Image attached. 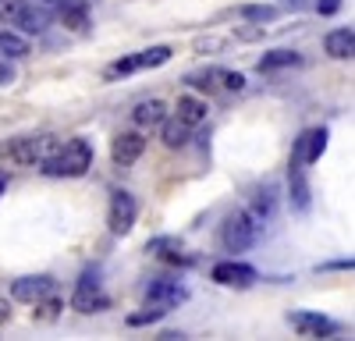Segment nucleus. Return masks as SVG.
<instances>
[{
  "instance_id": "nucleus-30",
  "label": "nucleus",
  "mask_w": 355,
  "mask_h": 341,
  "mask_svg": "<svg viewBox=\"0 0 355 341\" xmlns=\"http://www.w3.org/2000/svg\"><path fill=\"white\" fill-rule=\"evenodd\" d=\"M33 4H40L43 11H57V4H61V0H33Z\"/></svg>"
},
{
  "instance_id": "nucleus-8",
  "label": "nucleus",
  "mask_w": 355,
  "mask_h": 341,
  "mask_svg": "<svg viewBox=\"0 0 355 341\" xmlns=\"http://www.w3.org/2000/svg\"><path fill=\"white\" fill-rule=\"evenodd\" d=\"M288 199H291L295 213H309V207H313V192H309L306 167L299 157H291V167H288Z\"/></svg>"
},
{
  "instance_id": "nucleus-2",
  "label": "nucleus",
  "mask_w": 355,
  "mask_h": 341,
  "mask_svg": "<svg viewBox=\"0 0 355 341\" xmlns=\"http://www.w3.org/2000/svg\"><path fill=\"white\" fill-rule=\"evenodd\" d=\"M57 146H61V139L50 135V132H40V135H21V139H8L0 142V160H8L15 167H40L46 157L57 153Z\"/></svg>"
},
{
  "instance_id": "nucleus-25",
  "label": "nucleus",
  "mask_w": 355,
  "mask_h": 341,
  "mask_svg": "<svg viewBox=\"0 0 355 341\" xmlns=\"http://www.w3.org/2000/svg\"><path fill=\"white\" fill-rule=\"evenodd\" d=\"M157 320H164V313H160V309H153V306H142V313H132V317H128V327L157 324Z\"/></svg>"
},
{
  "instance_id": "nucleus-27",
  "label": "nucleus",
  "mask_w": 355,
  "mask_h": 341,
  "mask_svg": "<svg viewBox=\"0 0 355 341\" xmlns=\"http://www.w3.org/2000/svg\"><path fill=\"white\" fill-rule=\"evenodd\" d=\"M338 8H341V0H316V11L320 15H334Z\"/></svg>"
},
{
  "instance_id": "nucleus-29",
  "label": "nucleus",
  "mask_w": 355,
  "mask_h": 341,
  "mask_svg": "<svg viewBox=\"0 0 355 341\" xmlns=\"http://www.w3.org/2000/svg\"><path fill=\"white\" fill-rule=\"evenodd\" d=\"M11 320V306H8V299H0V324H8Z\"/></svg>"
},
{
  "instance_id": "nucleus-20",
  "label": "nucleus",
  "mask_w": 355,
  "mask_h": 341,
  "mask_svg": "<svg viewBox=\"0 0 355 341\" xmlns=\"http://www.w3.org/2000/svg\"><path fill=\"white\" fill-rule=\"evenodd\" d=\"M302 64V53H295V50H270V53H263L259 57V71H277V68H299Z\"/></svg>"
},
{
  "instance_id": "nucleus-22",
  "label": "nucleus",
  "mask_w": 355,
  "mask_h": 341,
  "mask_svg": "<svg viewBox=\"0 0 355 341\" xmlns=\"http://www.w3.org/2000/svg\"><path fill=\"white\" fill-rule=\"evenodd\" d=\"M25 53H28V40L4 28V33H0V57H4V61H18Z\"/></svg>"
},
{
  "instance_id": "nucleus-1",
  "label": "nucleus",
  "mask_w": 355,
  "mask_h": 341,
  "mask_svg": "<svg viewBox=\"0 0 355 341\" xmlns=\"http://www.w3.org/2000/svg\"><path fill=\"white\" fill-rule=\"evenodd\" d=\"M89 167H93V146H89L85 139L61 142L57 153L40 164V170H43V175H50V178H82Z\"/></svg>"
},
{
  "instance_id": "nucleus-19",
  "label": "nucleus",
  "mask_w": 355,
  "mask_h": 341,
  "mask_svg": "<svg viewBox=\"0 0 355 341\" xmlns=\"http://www.w3.org/2000/svg\"><path fill=\"white\" fill-rule=\"evenodd\" d=\"M164 118H167L164 100H142V103L132 110V121H135L139 128H157Z\"/></svg>"
},
{
  "instance_id": "nucleus-23",
  "label": "nucleus",
  "mask_w": 355,
  "mask_h": 341,
  "mask_svg": "<svg viewBox=\"0 0 355 341\" xmlns=\"http://www.w3.org/2000/svg\"><path fill=\"white\" fill-rule=\"evenodd\" d=\"M25 4H28V0H0V21H4V25H15L18 15L25 11Z\"/></svg>"
},
{
  "instance_id": "nucleus-13",
  "label": "nucleus",
  "mask_w": 355,
  "mask_h": 341,
  "mask_svg": "<svg viewBox=\"0 0 355 341\" xmlns=\"http://www.w3.org/2000/svg\"><path fill=\"white\" fill-rule=\"evenodd\" d=\"M146 252L150 256H157V260H164V263H192V256L185 252V245H182V238H174V235H160V238H153L150 245H146Z\"/></svg>"
},
{
  "instance_id": "nucleus-11",
  "label": "nucleus",
  "mask_w": 355,
  "mask_h": 341,
  "mask_svg": "<svg viewBox=\"0 0 355 341\" xmlns=\"http://www.w3.org/2000/svg\"><path fill=\"white\" fill-rule=\"evenodd\" d=\"M142 153H146V139L139 132H121V135H114V142H110V160L117 167H132Z\"/></svg>"
},
{
  "instance_id": "nucleus-31",
  "label": "nucleus",
  "mask_w": 355,
  "mask_h": 341,
  "mask_svg": "<svg viewBox=\"0 0 355 341\" xmlns=\"http://www.w3.org/2000/svg\"><path fill=\"white\" fill-rule=\"evenodd\" d=\"M4 189H8V175L0 170V195H4Z\"/></svg>"
},
{
  "instance_id": "nucleus-28",
  "label": "nucleus",
  "mask_w": 355,
  "mask_h": 341,
  "mask_svg": "<svg viewBox=\"0 0 355 341\" xmlns=\"http://www.w3.org/2000/svg\"><path fill=\"white\" fill-rule=\"evenodd\" d=\"M8 82H15V71L8 68V61H0V85H8Z\"/></svg>"
},
{
  "instance_id": "nucleus-15",
  "label": "nucleus",
  "mask_w": 355,
  "mask_h": 341,
  "mask_svg": "<svg viewBox=\"0 0 355 341\" xmlns=\"http://www.w3.org/2000/svg\"><path fill=\"white\" fill-rule=\"evenodd\" d=\"M57 15H61V25L71 28L75 36L89 33V8H85V0H61V4H57Z\"/></svg>"
},
{
  "instance_id": "nucleus-14",
  "label": "nucleus",
  "mask_w": 355,
  "mask_h": 341,
  "mask_svg": "<svg viewBox=\"0 0 355 341\" xmlns=\"http://www.w3.org/2000/svg\"><path fill=\"white\" fill-rule=\"evenodd\" d=\"M323 150H327V128H309V132L299 135V142H295V157L302 164H316L323 157Z\"/></svg>"
},
{
  "instance_id": "nucleus-7",
  "label": "nucleus",
  "mask_w": 355,
  "mask_h": 341,
  "mask_svg": "<svg viewBox=\"0 0 355 341\" xmlns=\"http://www.w3.org/2000/svg\"><path fill=\"white\" fill-rule=\"evenodd\" d=\"M135 213H139L135 195L125 192V189H117V192L110 195V210H107V227H110V235H128L132 227H135Z\"/></svg>"
},
{
  "instance_id": "nucleus-16",
  "label": "nucleus",
  "mask_w": 355,
  "mask_h": 341,
  "mask_svg": "<svg viewBox=\"0 0 355 341\" xmlns=\"http://www.w3.org/2000/svg\"><path fill=\"white\" fill-rule=\"evenodd\" d=\"M206 114H210V103H206V100H199V96H178L174 118L182 121V125L196 128V125H202V121H206Z\"/></svg>"
},
{
  "instance_id": "nucleus-24",
  "label": "nucleus",
  "mask_w": 355,
  "mask_h": 341,
  "mask_svg": "<svg viewBox=\"0 0 355 341\" xmlns=\"http://www.w3.org/2000/svg\"><path fill=\"white\" fill-rule=\"evenodd\" d=\"M242 15L249 21H274L277 18V8H270V4H249V8H242Z\"/></svg>"
},
{
  "instance_id": "nucleus-9",
  "label": "nucleus",
  "mask_w": 355,
  "mask_h": 341,
  "mask_svg": "<svg viewBox=\"0 0 355 341\" xmlns=\"http://www.w3.org/2000/svg\"><path fill=\"white\" fill-rule=\"evenodd\" d=\"M11 295L18 302H28V306H36L40 299L53 295V277L50 274H33V277H18L11 284Z\"/></svg>"
},
{
  "instance_id": "nucleus-18",
  "label": "nucleus",
  "mask_w": 355,
  "mask_h": 341,
  "mask_svg": "<svg viewBox=\"0 0 355 341\" xmlns=\"http://www.w3.org/2000/svg\"><path fill=\"white\" fill-rule=\"evenodd\" d=\"M25 36H40V33H46V25H50V11H43L40 4H25V11L18 15V21H15Z\"/></svg>"
},
{
  "instance_id": "nucleus-3",
  "label": "nucleus",
  "mask_w": 355,
  "mask_h": 341,
  "mask_svg": "<svg viewBox=\"0 0 355 341\" xmlns=\"http://www.w3.org/2000/svg\"><path fill=\"white\" fill-rule=\"evenodd\" d=\"M224 249L227 252H249L259 238V220L249 213V210H234L227 220H224Z\"/></svg>"
},
{
  "instance_id": "nucleus-10",
  "label": "nucleus",
  "mask_w": 355,
  "mask_h": 341,
  "mask_svg": "<svg viewBox=\"0 0 355 341\" xmlns=\"http://www.w3.org/2000/svg\"><path fill=\"white\" fill-rule=\"evenodd\" d=\"M214 281L224 284V288H252V284L259 281V274H256V267H249V263L227 260V263H217V267H214Z\"/></svg>"
},
{
  "instance_id": "nucleus-21",
  "label": "nucleus",
  "mask_w": 355,
  "mask_h": 341,
  "mask_svg": "<svg viewBox=\"0 0 355 341\" xmlns=\"http://www.w3.org/2000/svg\"><path fill=\"white\" fill-rule=\"evenodd\" d=\"M189 125H182V121H160V142H164V146L167 150H182L185 146V142H189Z\"/></svg>"
},
{
  "instance_id": "nucleus-5",
  "label": "nucleus",
  "mask_w": 355,
  "mask_h": 341,
  "mask_svg": "<svg viewBox=\"0 0 355 341\" xmlns=\"http://www.w3.org/2000/svg\"><path fill=\"white\" fill-rule=\"evenodd\" d=\"M71 306L78 313H103L110 306L107 292H103V281H100V270H85L75 284V295H71Z\"/></svg>"
},
{
  "instance_id": "nucleus-12",
  "label": "nucleus",
  "mask_w": 355,
  "mask_h": 341,
  "mask_svg": "<svg viewBox=\"0 0 355 341\" xmlns=\"http://www.w3.org/2000/svg\"><path fill=\"white\" fill-rule=\"evenodd\" d=\"M288 324L299 331L302 338H323V334H334V331H338L334 320L320 317V313H309V309H295V313H288Z\"/></svg>"
},
{
  "instance_id": "nucleus-4",
  "label": "nucleus",
  "mask_w": 355,
  "mask_h": 341,
  "mask_svg": "<svg viewBox=\"0 0 355 341\" xmlns=\"http://www.w3.org/2000/svg\"><path fill=\"white\" fill-rule=\"evenodd\" d=\"M171 53H174L171 46H150V50L128 53V57H121V61H114V64L103 71V78H125V75L142 71V68H160V64L171 61Z\"/></svg>"
},
{
  "instance_id": "nucleus-26",
  "label": "nucleus",
  "mask_w": 355,
  "mask_h": 341,
  "mask_svg": "<svg viewBox=\"0 0 355 341\" xmlns=\"http://www.w3.org/2000/svg\"><path fill=\"white\" fill-rule=\"evenodd\" d=\"M217 78L227 85V89H234V93L245 89V75H239V71H217Z\"/></svg>"
},
{
  "instance_id": "nucleus-17",
  "label": "nucleus",
  "mask_w": 355,
  "mask_h": 341,
  "mask_svg": "<svg viewBox=\"0 0 355 341\" xmlns=\"http://www.w3.org/2000/svg\"><path fill=\"white\" fill-rule=\"evenodd\" d=\"M323 50H327L334 61H348L355 53V33L352 28H334V33H327V40H323Z\"/></svg>"
},
{
  "instance_id": "nucleus-6",
  "label": "nucleus",
  "mask_w": 355,
  "mask_h": 341,
  "mask_svg": "<svg viewBox=\"0 0 355 341\" xmlns=\"http://www.w3.org/2000/svg\"><path fill=\"white\" fill-rule=\"evenodd\" d=\"M185 299H189V288H185L182 281L157 277V281L150 284V292H146V302H142V306H153V309H160L164 317H167V313H171V309H178Z\"/></svg>"
}]
</instances>
